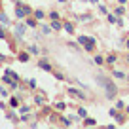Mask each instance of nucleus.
<instances>
[{"mask_svg":"<svg viewBox=\"0 0 129 129\" xmlns=\"http://www.w3.org/2000/svg\"><path fill=\"white\" fill-rule=\"evenodd\" d=\"M28 51H30V53H38V48H34V46H30V48H28Z\"/></svg>","mask_w":129,"mask_h":129,"instance_id":"nucleus-23","label":"nucleus"},{"mask_svg":"<svg viewBox=\"0 0 129 129\" xmlns=\"http://www.w3.org/2000/svg\"><path fill=\"white\" fill-rule=\"evenodd\" d=\"M34 17H36V19H42V17H44V12H42V10H36V12H34Z\"/></svg>","mask_w":129,"mask_h":129,"instance_id":"nucleus-15","label":"nucleus"},{"mask_svg":"<svg viewBox=\"0 0 129 129\" xmlns=\"http://www.w3.org/2000/svg\"><path fill=\"white\" fill-rule=\"evenodd\" d=\"M10 105H12L13 108H15V106H17V99H12V101H10Z\"/></svg>","mask_w":129,"mask_h":129,"instance_id":"nucleus-25","label":"nucleus"},{"mask_svg":"<svg viewBox=\"0 0 129 129\" xmlns=\"http://www.w3.org/2000/svg\"><path fill=\"white\" fill-rule=\"evenodd\" d=\"M118 2H120V4H125V2H127V0H118Z\"/></svg>","mask_w":129,"mask_h":129,"instance_id":"nucleus-27","label":"nucleus"},{"mask_svg":"<svg viewBox=\"0 0 129 129\" xmlns=\"http://www.w3.org/2000/svg\"><path fill=\"white\" fill-rule=\"evenodd\" d=\"M97 84L99 85H103L105 87V97L106 99H114L116 97V93H118V85L114 84V80H110V78H103V76H97Z\"/></svg>","mask_w":129,"mask_h":129,"instance_id":"nucleus-1","label":"nucleus"},{"mask_svg":"<svg viewBox=\"0 0 129 129\" xmlns=\"http://www.w3.org/2000/svg\"><path fill=\"white\" fill-rule=\"evenodd\" d=\"M59 120H61V121H63V125H67V127H69V125H70V121H69V118H59Z\"/></svg>","mask_w":129,"mask_h":129,"instance_id":"nucleus-17","label":"nucleus"},{"mask_svg":"<svg viewBox=\"0 0 129 129\" xmlns=\"http://www.w3.org/2000/svg\"><path fill=\"white\" fill-rule=\"evenodd\" d=\"M23 32H25V27H23V25H17V27H15V34H17V36H23Z\"/></svg>","mask_w":129,"mask_h":129,"instance_id":"nucleus-10","label":"nucleus"},{"mask_svg":"<svg viewBox=\"0 0 129 129\" xmlns=\"http://www.w3.org/2000/svg\"><path fill=\"white\" fill-rule=\"evenodd\" d=\"M64 30L70 32V34H74V27H72V23H64Z\"/></svg>","mask_w":129,"mask_h":129,"instance_id":"nucleus-11","label":"nucleus"},{"mask_svg":"<svg viewBox=\"0 0 129 129\" xmlns=\"http://www.w3.org/2000/svg\"><path fill=\"white\" fill-rule=\"evenodd\" d=\"M19 61L27 63V61H28V55H27V53H19Z\"/></svg>","mask_w":129,"mask_h":129,"instance_id":"nucleus-16","label":"nucleus"},{"mask_svg":"<svg viewBox=\"0 0 129 129\" xmlns=\"http://www.w3.org/2000/svg\"><path fill=\"white\" fill-rule=\"evenodd\" d=\"M42 30H44V34H48V32L51 30V28H49V27H46V25H44V27H42Z\"/></svg>","mask_w":129,"mask_h":129,"instance_id":"nucleus-24","label":"nucleus"},{"mask_svg":"<svg viewBox=\"0 0 129 129\" xmlns=\"http://www.w3.org/2000/svg\"><path fill=\"white\" fill-rule=\"evenodd\" d=\"M112 74H114V78H120V80H123V78L127 76V74H125V72H121V70H114Z\"/></svg>","mask_w":129,"mask_h":129,"instance_id":"nucleus-8","label":"nucleus"},{"mask_svg":"<svg viewBox=\"0 0 129 129\" xmlns=\"http://www.w3.org/2000/svg\"><path fill=\"white\" fill-rule=\"evenodd\" d=\"M28 13H30V8H28V6H21V4H17V10H15V15L19 17H25V15H28Z\"/></svg>","mask_w":129,"mask_h":129,"instance_id":"nucleus-3","label":"nucleus"},{"mask_svg":"<svg viewBox=\"0 0 129 129\" xmlns=\"http://www.w3.org/2000/svg\"><path fill=\"white\" fill-rule=\"evenodd\" d=\"M38 67H40V69H44V70H48V72H51V64H49L46 59H40V61H38Z\"/></svg>","mask_w":129,"mask_h":129,"instance_id":"nucleus-4","label":"nucleus"},{"mask_svg":"<svg viewBox=\"0 0 129 129\" xmlns=\"http://www.w3.org/2000/svg\"><path fill=\"white\" fill-rule=\"evenodd\" d=\"M125 80H127V82H129V74H127V76H125Z\"/></svg>","mask_w":129,"mask_h":129,"instance_id":"nucleus-30","label":"nucleus"},{"mask_svg":"<svg viewBox=\"0 0 129 129\" xmlns=\"http://www.w3.org/2000/svg\"><path fill=\"white\" fill-rule=\"evenodd\" d=\"M69 93H70V95H76V97H80L82 101H84V99H85V93L78 91V89H74V87H70V89H69Z\"/></svg>","mask_w":129,"mask_h":129,"instance_id":"nucleus-5","label":"nucleus"},{"mask_svg":"<svg viewBox=\"0 0 129 129\" xmlns=\"http://www.w3.org/2000/svg\"><path fill=\"white\" fill-rule=\"evenodd\" d=\"M114 13H116V17H120L121 13H125V8H123V4H121V6H118V8L114 10Z\"/></svg>","mask_w":129,"mask_h":129,"instance_id":"nucleus-9","label":"nucleus"},{"mask_svg":"<svg viewBox=\"0 0 129 129\" xmlns=\"http://www.w3.org/2000/svg\"><path fill=\"white\" fill-rule=\"evenodd\" d=\"M78 44L84 46L85 51H93L95 49V40L91 36H78Z\"/></svg>","mask_w":129,"mask_h":129,"instance_id":"nucleus-2","label":"nucleus"},{"mask_svg":"<svg viewBox=\"0 0 129 129\" xmlns=\"http://www.w3.org/2000/svg\"><path fill=\"white\" fill-rule=\"evenodd\" d=\"M95 63H97V64H105V57L97 55V57H95Z\"/></svg>","mask_w":129,"mask_h":129,"instance_id":"nucleus-14","label":"nucleus"},{"mask_svg":"<svg viewBox=\"0 0 129 129\" xmlns=\"http://www.w3.org/2000/svg\"><path fill=\"white\" fill-rule=\"evenodd\" d=\"M125 46H127V48H129V40H127V42H125Z\"/></svg>","mask_w":129,"mask_h":129,"instance_id":"nucleus-28","label":"nucleus"},{"mask_svg":"<svg viewBox=\"0 0 129 129\" xmlns=\"http://www.w3.org/2000/svg\"><path fill=\"white\" fill-rule=\"evenodd\" d=\"M78 114H80L82 118H85V116H87V114H85V110H84V108H78Z\"/></svg>","mask_w":129,"mask_h":129,"instance_id":"nucleus-20","label":"nucleus"},{"mask_svg":"<svg viewBox=\"0 0 129 129\" xmlns=\"http://www.w3.org/2000/svg\"><path fill=\"white\" fill-rule=\"evenodd\" d=\"M64 106H67V105H64V103H57V105H55V108H57V110H63Z\"/></svg>","mask_w":129,"mask_h":129,"instance_id":"nucleus-18","label":"nucleus"},{"mask_svg":"<svg viewBox=\"0 0 129 129\" xmlns=\"http://www.w3.org/2000/svg\"><path fill=\"white\" fill-rule=\"evenodd\" d=\"M27 25H28V27H36V21H32V19H28V21H27Z\"/></svg>","mask_w":129,"mask_h":129,"instance_id":"nucleus-21","label":"nucleus"},{"mask_svg":"<svg viewBox=\"0 0 129 129\" xmlns=\"http://www.w3.org/2000/svg\"><path fill=\"white\" fill-rule=\"evenodd\" d=\"M108 21H110V23H116L118 19H116V17H114V15H108Z\"/></svg>","mask_w":129,"mask_h":129,"instance_id":"nucleus-26","label":"nucleus"},{"mask_svg":"<svg viewBox=\"0 0 129 129\" xmlns=\"http://www.w3.org/2000/svg\"><path fill=\"white\" fill-rule=\"evenodd\" d=\"M51 28H53V30H61V28H63V25L59 23V19H53L51 21Z\"/></svg>","mask_w":129,"mask_h":129,"instance_id":"nucleus-7","label":"nucleus"},{"mask_svg":"<svg viewBox=\"0 0 129 129\" xmlns=\"http://www.w3.org/2000/svg\"><path fill=\"white\" fill-rule=\"evenodd\" d=\"M123 105H125L123 101H118V103H116V108H118V110H121V108H123Z\"/></svg>","mask_w":129,"mask_h":129,"instance_id":"nucleus-19","label":"nucleus"},{"mask_svg":"<svg viewBox=\"0 0 129 129\" xmlns=\"http://www.w3.org/2000/svg\"><path fill=\"white\" fill-rule=\"evenodd\" d=\"M125 61H127V63H129V55H127V57H125Z\"/></svg>","mask_w":129,"mask_h":129,"instance_id":"nucleus-29","label":"nucleus"},{"mask_svg":"<svg viewBox=\"0 0 129 129\" xmlns=\"http://www.w3.org/2000/svg\"><path fill=\"white\" fill-rule=\"evenodd\" d=\"M116 121H118V123H123V121H125V116H123V114H116Z\"/></svg>","mask_w":129,"mask_h":129,"instance_id":"nucleus-12","label":"nucleus"},{"mask_svg":"<svg viewBox=\"0 0 129 129\" xmlns=\"http://www.w3.org/2000/svg\"><path fill=\"white\" fill-rule=\"evenodd\" d=\"M95 123H97V121L93 120V118H87V116H85V120H84V125H85V127H93Z\"/></svg>","mask_w":129,"mask_h":129,"instance_id":"nucleus-6","label":"nucleus"},{"mask_svg":"<svg viewBox=\"0 0 129 129\" xmlns=\"http://www.w3.org/2000/svg\"><path fill=\"white\" fill-rule=\"evenodd\" d=\"M106 61H108L110 64H114V63L118 61V57H116V55H108V57H106Z\"/></svg>","mask_w":129,"mask_h":129,"instance_id":"nucleus-13","label":"nucleus"},{"mask_svg":"<svg viewBox=\"0 0 129 129\" xmlns=\"http://www.w3.org/2000/svg\"><path fill=\"white\" fill-rule=\"evenodd\" d=\"M49 17H51V19H59V15H57V12H51V13H49Z\"/></svg>","mask_w":129,"mask_h":129,"instance_id":"nucleus-22","label":"nucleus"}]
</instances>
